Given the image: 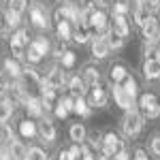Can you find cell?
Returning a JSON list of instances; mask_svg holds the SVG:
<instances>
[{
	"label": "cell",
	"instance_id": "33",
	"mask_svg": "<svg viewBox=\"0 0 160 160\" xmlns=\"http://www.w3.org/2000/svg\"><path fill=\"white\" fill-rule=\"evenodd\" d=\"M26 160H47V154L41 148H32V149H28V158Z\"/></svg>",
	"mask_w": 160,
	"mask_h": 160
},
{
	"label": "cell",
	"instance_id": "54",
	"mask_svg": "<svg viewBox=\"0 0 160 160\" xmlns=\"http://www.w3.org/2000/svg\"><path fill=\"white\" fill-rule=\"evenodd\" d=\"M0 90H2V83H0Z\"/></svg>",
	"mask_w": 160,
	"mask_h": 160
},
{
	"label": "cell",
	"instance_id": "32",
	"mask_svg": "<svg viewBox=\"0 0 160 160\" xmlns=\"http://www.w3.org/2000/svg\"><path fill=\"white\" fill-rule=\"evenodd\" d=\"M26 58H28V62H32V64H37V62L41 60V58H43V53H41V51H38L37 47H34V43H32V45L28 47V53H26Z\"/></svg>",
	"mask_w": 160,
	"mask_h": 160
},
{
	"label": "cell",
	"instance_id": "4",
	"mask_svg": "<svg viewBox=\"0 0 160 160\" xmlns=\"http://www.w3.org/2000/svg\"><path fill=\"white\" fill-rule=\"evenodd\" d=\"M26 45H28V34H26V30H17L11 37V49H13L15 60L24 58V47Z\"/></svg>",
	"mask_w": 160,
	"mask_h": 160
},
{
	"label": "cell",
	"instance_id": "2",
	"mask_svg": "<svg viewBox=\"0 0 160 160\" xmlns=\"http://www.w3.org/2000/svg\"><path fill=\"white\" fill-rule=\"evenodd\" d=\"M139 107L143 111L145 118H158L160 115V100L156 98V94L152 92H145L141 98H139Z\"/></svg>",
	"mask_w": 160,
	"mask_h": 160
},
{
	"label": "cell",
	"instance_id": "49",
	"mask_svg": "<svg viewBox=\"0 0 160 160\" xmlns=\"http://www.w3.org/2000/svg\"><path fill=\"white\" fill-rule=\"evenodd\" d=\"M7 30H9V24H7L4 15H0V32H7Z\"/></svg>",
	"mask_w": 160,
	"mask_h": 160
},
{
	"label": "cell",
	"instance_id": "26",
	"mask_svg": "<svg viewBox=\"0 0 160 160\" xmlns=\"http://www.w3.org/2000/svg\"><path fill=\"white\" fill-rule=\"evenodd\" d=\"M4 68H7V73L13 75V77H19V75H22V71H24L15 58H13V60H11V58H9V60H4Z\"/></svg>",
	"mask_w": 160,
	"mask_h": 160
},
{
	"label": "cell",
	"instance_id": "16",
	"mask_svg": "<svg viewBox=\"0 0 160 160\" xmlns=\"http://www.w3.org/2000/svg\"><path fill=\"white\" fill-rule=\"evenodd\" d=\"M120 86H122V90L126 92V96H128V98L135 102V98H137V81H135V79H132V77L128 75V77L124 79Z\"/></svg>",
	"mask_w": 160,
	"mask_h": 160
},
{
	"label": "cell",
	"instance_id": "3",
	"mask_svg": "<svg viewBox=\"0 0 160 160\" xmlns=\"http://www.w3.org/2000/svg\"><path fill=\"white\" fill-rule=\"evenodd\" d=\"M122 149H124V141L115 135V132H109V135L102 137V152H105L107 156H113V154H118V152H122Z\"/></svg>",
	"mask_w": 160,
	"mask_h": 160
},
{
	"label": "cell",
	"instance_id": "15",
	"mask_svg": "<svg viewBox=\"0 0 160 160\" xmlns=\"http://www.w3.org/2000/svg\"><path fill=\"white\" fill-rule=\"evenodd\" d=\"M126 77H128V71H126L124 64H113V66H111V81H113L115 86H120Z\"/></svg>",
	"mask_w": 160,
	"mask_h": 160
},
{
	"label": "cell",
	"instance_id": "53",
	"mask_svg": "<svg viewBox=\"0 0 160 160\" xmlns=\"http://www.w3.org/2000/svg\"><path fill=\"white\" fill-rule=\"evenodd\" d=\"M156 22H158V26H160V9H158V19H156Z\"/></svg>",
	"mask_w": 160,
	"mask_h": 160
},
{
	"label": "cell",
	"instance_id": "12",
	"mask_svg": "<svg viewBox=\"0 0 160 160\" xmlns=\"http://www.w3.org/2000/svg\"><path fill=\"white\" fill-rule=\"evenodd\" d=\"M143 75H145V79H158L160 77V64L154 58H148L145 64H143Z\"/></svg>",
	"mask_w": 160,
	"mask_h": 160
},
{
	"label": "cell",
	"instance_id": "27",
	"mask_svg": "<svg viewBox=\"0 0 160 160\" xmlns=\"http://www.w3.org/2000/svg\"><path fill=\"white\" fill-rule=\"evenodd\" d=\"M28 7V0H9V11L15 15H22Z\"/></svg>",
	"mask_w": 160,
	"mask_h": 160
},
{
	"label": "cell",
	"instance_id": "48",
	"mask_svg": "<svg viewBox=\"0 0 160 160\" xmlns=\"http://www.w3.org/2000/svg\"><path fill=\"white\" fill-rule=\"evenodd\" d=\"M66 51H64V41H60L58 45H56V56H64Z\"/></svg>",
	"mask_w": 160,
	"mask_h": 160
},
{
	"label": "cell",
	"instance_id": "52",
	"mask_svg": "<svg viewBox=\"0 0 160 160\" xmlns=\"http://www.w3.org/2000/svg\"><path fill=\"white\" fill-rule=\"evenodd\" d=\"M132 2H137V7H143V2H145V0H132Z\"/></svg>",
	"mask_w": 160,
	"mask_h": 160
},
{
	"label": "cell",
	"instance_id": "6",
	"mask_svg": "<svg viewBox=\"0 0 160 160\" xmlns=\"http://www.w3.org/2000/svg\"><path fill=\"white\" fill-rule=\"evenodd\" d=\"M105 102H107V90L100 88L98 83L90 88V102H88V107H105Z\"/></svg>",
	"mask_w": 160,
	"mask_h": 160
},
{
	"label": "cell",
	"instance_id": "47",
	"mask_svg": "<svg viewBox=\"0 0 160 160\" xmlns=\"http://www.w3.org/2000/svg\"><path fill=\"white\" fill-rule=\"evenodd\" d=\"M111 160H128V154H126V152H118V154H113V156H111Z\"/></svg>",
	"mask_w": 160,
	"mask_h": 160
},
{
	"label": "cell",
	"instance_id": "5",
	"mask_svg": "<svg viewBox=\"0 0 160 160\" xmlns=\"http://www.w3.org/2000/svg\"><path fill=\"white\" fill-rule=\"evenodd\" d=\"M107 15L102 11H92L90 15H88V22L86 26L90 28V30H107Z\"/></svg>",
	"mask_w": 160,
	"mask_h": 160
},
{
	"label": "cell",
	"instance_id": "50",
	"mask_svg": "<svg viewBox=\"0 0 160 160\" xmlns=\"http://www.w3.org/2000/svg\"><path fill=\"white\" fill-rule=\"evenodd\" d=\"M135 160H149V158L145 156V152H143V149H137V152H135Z\"/></svg>",
	"mask_w": 160,
	"mask_h": 160
},
{
	"label": "cell",
	"instance_id": "25",
	"mask_svg": "<svg viewBox=\"0 0 160 160\" xmlns=\"http://www.w3.org/2000/svg\"><path fill=\"white\" fill-rule=\"evenodd\" d=\"M71 139H73L75 143H83L86 141V128L81 124H73L71 126Z\"/></svg>",
	"mask_w": 160,
	"mask_h": 160
},
{
	"label": "cell",
	"instance_id": "30",
	"mask_svg": "<svg viewBox=\"0 0 160 160\" xmlns=\"http://www.w3.org/2000/svg\"><path fill=\"white\" fill-rule=\"evenodd\" d=\"M105 38H107V43H109V47H113V49H120V47L124 45V38H122V37H118L115 32H109V34H107Z\"/></svg>",
	"mask_w": 160,
	"mask_h": 160
},
{
	"label": "cell",
	"instance_id": "29",
	"mask_svg": "<svg viewBox=\"0 0 160 160\" xmlns=\"http://www.w3.org/2000/svg\"><path fill=\"white\" fill-rule=\"evenodd\" d=\"M58 37H60V41H66V38L71 37V24L68 22H58Z\"/></svg>",
	"mask_w": 160,
	"mask_h": 160
},
{
	"label": "cell",
	"instance_id": "40",
	"mask_svg": "<svg viewBox=\"0 0 160 160\" xmlns=\"http://www.w3.org/2000/svg\"><path fill=\"white\" fill-rule=\"evenodd\" d=\"M62 64L66 66V68H71L75 64V53H71V51H66L64 56H62Z\"/></svg>",
	"mask_w": 160,
	"mask_h": 160
},
{
	"label": "cell",
	"instance_id": "36",
	"mask_svg": "<svg viewBox=\"0 0 160 160\" xmlns=\"http://www.w3.org/2000/svg\"><path fill=\"white\" fill-rule=\"evenodd\" d=\"M128 13V4L126 2H115L113 4V17H126Z\"/></svg>",
	"mask_w": 160,
	"mask_h": 160
},
{
	"label": "cell",
	"instance_id": "17",
	"mask_svg": "<svg viewBox=\"0 0 160 160\" xmlns=\"http://www.w3.org/2000/svg\"><path fill=\"white\" fill-rule=\"evenodd\" d=\"M30 17H32V24L38 26V28H47V26H49V22H47V17H45V13H43L41 7H34V9L30 11Z\"/></svg>",
	"mask_w": 160,
	"mask_h": 160
},
{
	"label": "cell",
	"instance_id": "7",
	"mask_svg": "<svg viewBox=\"0 0 160 160\" xmlns=\"http://www.w3.org/2000/svg\"><path fill=\"white\" fill-rule=\"evenodd\" d=\"M43 83L49 88V90H58V88L64 83V71H60L58 66H53V68L49 71V75L43 79Z\"/></svg>",
	"mask_w": 160,
	"mask_h": 160
},
{
	"label": "cell",
	"instance_id": "51",
	"mask_svg": "<svg viewBox=\"0 0 160 160\" xmlns=\"http://www.w3.org/2000/svg\"><path fill=\"white\" fill-rule=\"evenodd\" d=\"M0 160H11V156H9V149L0 148Z\"/></svg>",
	"mask_w": 160,
	"mask_h": 160
},
{
	"label": "cell",
	"instance_id": "44",
	"mask_svg": "<svg viewBox=\"0 0 160 160\" xmlns=\"http://www.w3.org/2000/svg\"><path fill=\"white\" fill-rule=\"evenodd\" d=\"M81 160H96V158H94V154H92V149L88 148V145H86V148H81Z\"/></svg>",
	"mask_w": 160,
	"mask_h": 160
},
{
	"label": "cell",
	"instance_id": "21",
	"mask_svg": "<svg viewBox=\"0 0 160 160\" xmlns=\"http://www.w3.org/2000/svg\"><path fill=\"white\" fill-rule=\"evenodd\" d=\"M13 113V100L11 98H2L0 100V124L4 120H9Z\"/></svg>",
	"mask_w": 160,
	"mask_h": 160
},
{
	"label": "cell",
	"instance_id": "35",
	"mask_svg": "<svg viewBox=\"0 0 160 160\" xmlns=\"http://www.w3.org/2000/svg\"><path fill=\"white\" fill-rule=\"evenodd\" d=\"M73 111H77L79 115H88L90 113V107H88V102L83 98H75V109Z\"/></svg>",
	"mask_w": 160,
	"mask_h": 160
},
{
	"label": "cell",
	"instance_id": "9",
	"mask_svg": "<svg viewBox=\"0 0 160 160\" xmlns=\"http://www.w3.org/2000/svg\"><path fill=\"white\" fill-rule=\"evenodd\" d=\"M141 28H143V37L148 38L149 43L158 38V30H160V26H158V22H156V17H152V15H149L148 22L141 26Z\"/></svg>",
	"mask_w": 160,
	"mask_h": 160
},
{
	"label": "cell",
	"instance_id": "28",
	"mask_svg": "<svg viewBox=\"0 0 160 160\" xmlns=\"http://www.w3.org/2000/svg\"><path fill=\"white\" fill-rule=\"evenodd\" d=\"M53 102H56V90H45L43 92V100H41L43 109H51Z\"/></svg>",
	"mask_w": 160,
	"mask_h": 160
},
{
	"label": "cell",
	"instance_id": "42",
	"mask_svg": "<svg viewBox=\"0 0 160 160\" xmlns=\"http://www.w3.org/2000/svg\"><path fill=\"white\" fill-rule=\"evenodd\" d=\"M68 156H71V160H81V148L73 145V148L68 149Z\"/></svg>",
	"mask_w": 160,
	"mask_h": 160
},
{
	"label": "cell",
	"instance_id": "11",
	"mask_svg": "<svg viewBox=\"0 0 160 160\" xmlns=\"http://www.w3.org/2000/svg\"><path fill=\"white\" fill-rule=\"evenodd\" d=\"M113 98H115V102H118L122 109H126V111H130V107L135 105L132 100L126 96V92L122 90V86H115V83H113Z\"/></svg>",
	"mask_w": 160,
	"mask_h": 160
},
{
	"label": "cell",
	"instance_id": "24",
	"mask_svg": "<svg viewBox=\"0 0 160 160\" xmlns=\"http://www.w3.org/2000/svg\"><path fill=\"white\" fill-rule=\"evenodd\" d=\"M19 132L26 139H32V137L37 135V126H34V122H30V120H24V122L19 124Z\"/></svg>",
	"mask_w": 160,
	"mask_h": 160
},
{
	"label": "cell",
	"instance_id": "20",
	"mask_svg": "<svg viewBox=\"0 0 160 160\" xmlns=\"http://www.w3.org/2000/svg\"><path fill=\"white\" fill-rule=\"evenodd\" d=\"M90 34H92V30L86 24H77V28H75V32H73V38L77 43H86L88 38H90Z\"/></svg>",
	"mask_w": 160,
	"mask_h": 160
},
{
	"label": "cell",
	"instance_id": "34",
	"mask_svg": "<svg viewBox=\"0 0 160 160\" xmlns=\"http://www.w3.org/2000/svg\"><path fill=\"white\" fill-rule=\"evenodd\" d=\"M0 141L13 143V132H11V128H9L7 124H0Z\"/></svg>",
	"mask_w": 160,
	"mask_h": 160
},
{
	"label": "cell",
	"instance_id": "19",
	"mask_svg": "<svg viewBox=\"0 0 160 160\" xmlns=\"http://www.w3.org/2000/svg\"><path fill=\"white\" fill-rule=\"evenodd\" d=\"M100 79V73L98 68H94V66H88L86 71H83V83L86 86H96Z\"/></svg>",
	"mask_w": 160,
	"mask_h": 160
},
{
	"label": "cell",
	"instance_id": "10",
	"mask_svg": "<svg viewBox=\"0 0 160 160\" xmlns=\"http://www.w3.org/2000/svg\"><path fill=\"white\" fill-rule=\"evenodd\" d=\"M111 32H115L118 37H122V38L128 37L130 26L126 22V17H113V22H111Z\"/></svg>",
	"mask_w": 160,
	"mask_h": 160
},
{
	"label": "cell",
	"instance_id": "23",
	"mask_svg": "<svg viewBox=\"0 0 160 160\" xmlns=\"http://www.w3.org/2000/svg\"><path fill=\"white\" fill-rule=\"evenodd\" d=\"M9 96H11L13 102H15V100H26V88L22 86V83H13V86L9 88Z\"/></svg>",
	"mask_w": 160,
	"mask_h": 160
},
{
	"label": "cell",
	"instance_id": "41",
	"mask_svg": "<svg viewBox=\"0 0 160 160\" xmlns=\"http://www.w3.org/2000/svg\"><path fill=\"white\" fill-rule=\"evenodd\" d=\"M143 7L148 9V13L149 11H158V9H160V0H145Z\"/></svg>",
	"mask_w": 160,
	"mask_h": 160
},
{
	"label": "cell",
	"instance_id": "18",
	"mask_svg": "<svg viewBox=\"0 0 160 160\" xmlns=\"http://www.w3.org/2000/svg\"><path fill=\"white\" fill-rule=\"evenodd\" d=\"M68 88H71V92H73V98H81V96L86 94V83H83V79H79V77H73L71 83H68Z\"/></svg>",
	"mask_w": 160,
	"mask_h": 160
},
{
	"label": "cell",
	"instance_id": "31",
	"mask_svg": "<svg viewBox=\"0 0 160 160\" xmlns=\"http://www.w3.org/2000/svg\"><path fill=\"white\" fill-rule=\"evenodd\" d=\"M148 17H149V13L145 7H137V11H135V22L139 26H143L145 22H148Z\"/></svg>",
	"mask_w": 160,
	"mask_h": 160
},
{
	"label": "cell",
	"instance_id": "43",
	"mask_svg": "<svg viewBox=\"0 0 160 160\" xmlns=\"http://www.w3.org/2000/svg\"><path fill=\"white\" fill-rule=\"evenodd\" d=\"M60 102H62V107H64L66 111H73L75 109V98H71V96H68V98H62Z\"/></svg>",
	"mask_w": 160,
	"mask_h": 160
},
{
	"label": "cell",
	"instance_id": "37",
	"mask_svg": "<svg viewBox=\"0 0 160 160\" xmlns=\"http://www.w3.org/2000/svg\"><path fill=\"white\" fill-rule=\"evenodd\" d=\"M34 47H37V49L41 51L43 56H45V53L49 51V41H47V38H45V37H38L37 41H34Z\"/></svg>",
	"mask_w": 160,
	"mask_h": 160
},
{
	"label": "cell",
	"instance_id": "22",
	"mask_svg": "<svg viewBox=\"0 0 160 160\" xmlns=\"http://www.w3.org/2000/svg\"><path fill=\"white\" fill-rule=\"evenodd\" d=\"M26 109H28L30 115H41V113H43V105H41V100H38V98L28 96V98H26Z\"/></svg>",
	"mask_w": 160,
	"mask_h": 160
},
{
	"label": "cell",
	"instance_id": "1",
	"mask_svg": "<svg viewBox=\"0 0 160 160\" xmlns=\"http://www.w3.org/2000/svg\"><path fill=\"white\" fill-rule=\"evenodd\" d=\"M143 128V115L141 113H137V111H126V118H124L122 122V130L126 137H137L139 135V130Z\"/></svg>",
	"mask_w": 160,
	"mask_h": 160
},
{
	"label": "cell",
	"instance_id": "38",
	"mask_svg": "<svg viewBox=\"0 0 160 160\" xmlns=\"http://www.w3.org/2000/svg\"><path fill=\"white\" fill-rule=\"evenodd\" d=\"M96 4H98V0H81V13L96 11Z\"/></svg>",
	"mask_w": 160,
	"mask_h": 160
},
{
	"label": "cell",
	"instance_id": "13",
	"mask_svg": "<svg viewBox=\"0 0 160 160\" xmlns=\"http://www.w3.org/2000/svg\"><path fill=\"white\" fill-rule=\"evenodd\" d=\"M38 132L43 137V141H53L56 139V126L49 120H43V122L38 124Z\"/></svg>",
	"mask_w": 160,
	"mask_h": 160
},
{
	"label": "cell",
	"instance_id": "39",
	"mask_svg": "<svg viewBox=\"0 0 160 160\" xmlns=\"http://www.w3.org/2000/svg\"><path fill=\"white\" fill-rule=\"evenodd\" d=\"M4 19H7L9 28H15V26L19 24V15H15V13H11V11H7V13H4Z\"/></svg>",
	"mask_w": 160,
	"mask_h": 160
},
{
	"label": "cell",
	"instance_id": "8",
	"mask_svg": "<svg viewBox=\"0 0 160 160\" xmlns=\"http://www.w3.org/2000/svg\"><path fill=\"white\" fill-rule=\"evenodd\" d=\"M109 51H111V47H109V43H107L105 37L94 38V43H92V56L94 58H107Z\"/></svg>",
	"mask_w": 160,
	"mask_h": 160
},
{
	"label": "cell",
	"instance_id": "14",
	"mask_svg": "<svg viewBox=\"0 0 160 160\" xmlns=\"http://www.w3.org/2000/svg\"><path fill=\"white\" fill-rule=\"evenodd\" d=\"M9 156H11V160H26L28 158V149L19 141H13L11 148H9Z\"/></svg>",
	"mask_w": 160,
	"mask_h": 160
},
{
	"label": "cell",
	"instance_id": "46",
	"mask_svg": "<svg viewBox=\"0 0 160 160\" xmlns=\"http://www.w3.org/2000/svg\"><path fill=\"white\" fill-rule=\"evenodd\" d=\"M56 115H58V118H66V115H68V111L62 107V102H58V107H56Z\"/></svg>",
	"mask_w": 160,
	"mask_h": 160
},
{
	"label": "cell",
	"instance_id": "45",
	"mask_svg": "<svg viewBox=\"0 0 160 160\" xmlns=\"http://www.w3.org/2000/svg\"><path fill=\"white\" fill-rule=\"evenodd\" d=\"M152 152H154L156 156H160V137H154V139H152Z\"/></svg>",
	"mask_w": 160,
	"mask_h": 160
}]
</instances>
